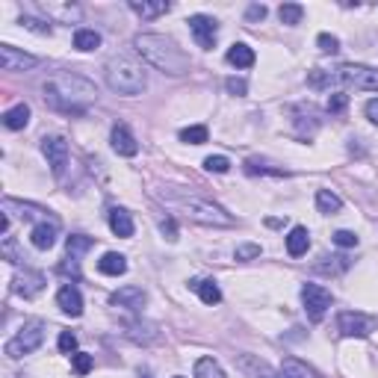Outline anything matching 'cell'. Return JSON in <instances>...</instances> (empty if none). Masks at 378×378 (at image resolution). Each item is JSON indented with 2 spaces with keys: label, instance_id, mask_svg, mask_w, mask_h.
Instances as JSON below:
<instances>
[{
  "label": "cell",
  "instance_id": "cell-15",
  "mask_svg": "<svg viewBox=\"0 0 378 378\" xmlns=\"http://www.w3.org/2000/svg\"><path fill=\"white\" fill-rule=\"evenodd\" d=\"M56 234H59V219H56V216L42 219V222L33 228V234H30V243H33L36 248H39V251H47V248H54V243H56Z\"/></svg>",
  "mask_w": 378,
  "mask_h": 378
},
{
  "label": "cell",
  "instance_id": "cell-38",
  "mask_svg": "<svg viewBox=\"0 0 378 378\" xmlns=\"http://www.w3.org/2000/svg\"><path fill=\"white\" fill-rule=\"evenodd\" d=\"M59 351L62 355H74V351H77V334L59 331Z\"/></svg>",
  "mask_w": 378,
  "mask_h": 378
},
{
  "label": "cell",
  "instance_id": "cell-33",
  "mask_svg": "<svg viewBox=\"0 0 378 378\" xmlns=\"http://www.w3.org/2000/svg\"><path fill=\"white\" fill-rule=\"evenodd\" d=\"M207 128L204 124H192V128H183L181 130V142H186V145H204L207 142Z\"/></svg>",
  "mask_w": 378,
  "mask_h": 378
},
{
  "label": "cell",
  "instance_id": "cell-29",
  "mask_svg": "<svg viewBox=\"0 0 378 378\" xmlns=\"http://www.w3.org/2000/svg\"><path fill=\"white\" fill-rule=\"evenodd\" d=\"M124 328H128V337L136 340V343H151V340H157V328L148 322H128Z\"/></svg>",
  "mask_w": 378,
  "mask_h": 378
},
{
  "label": "cell",
  "instance_id": "cell-22",
  "mask_svg": "<svg viewBox=\"0 0 378 378\" xmlns=\"http://www.w3.org/2000/svg\"><path fill=\"white\" fill-rule=\"evenodd\" d=\"M228 62H231V66H236V68H251L257 62V56H255V50H251L245 42H236L228 50Z\"/></svg>",
  "mask_w": 378,
  "mask_h": 378
},
{
  "label": "cell",
  "instance_id": "cell-8",
  "mask_svg": "<svg viewBox=\"0 0 378 378\" xmlns=\"http://www.w3.org/2000/svg\"><path fill=\"white\" fill-rule=\"evenodd\" d=\"M337 328L343 337H370L378 328V319L367 317V313H358V310H343L337 317Z\"/></svg>",
  "mask_w": 378,
  "mask_h": 378
},
{
  "label": "cell",
  "instance_id": "cell-2",
  "mask_svg": "<svg viewBox=\"0 0 378 378\" xmlns=\"http://www.w3.org/2000/svg\"><path fill=\"white\" fill-rule=\"evenodd\" d=\"M154 195L166 204L169 210H178L189 222H198V225H210V228H231L234 216L225 207H219L216 201H210L204 195H195L189 189H178V186H169L166 192L162 189H154Z\"/></svg>",
  "mask_w": 378,
  "mask_h": 378
},
{
  "label": "cell",
  "instance_id": "cell-30",
  "mask_svg": "<svg viewBox=\"0 0 378 378\" xmlns=\"http://www.w3.org/2000/svg\"><path fill=\"white\" fill-rule=\"evenodd\" d=\"M278 18H281V24H287V27H296V24H301V18H305V6L301 3H284L278 9Z\"/></svg>",
  "mask_w": 378,
  "mask_h": 378
},
{
  "label": "cell",
  "instance_id": "cell-16",
  "mask_svg": "<svg viewBox=\"0 0 378 378\" xmlns=\"http://www.w3.org/2000/svg\"><path fill=\"white\" fill-rule=\"evenodd\" d=\"M56 305L62 313H68V317H80L83 313V296H80V289L74 287V284H66L56 293Z\"/></svg>",
  "mask_w": 378,
  "mask_h": 378
},
{
  "label": "cell",
  "instance_id": "cell-41",
  "mask_svg": "<svg viewBox=\"0 0 378 378\" xmlns=\"http://www.w3.org/2000/svg\"><path fill=\"white\" fill-rule=\"evenodd\" d=\"M21 24L27 30H33V33H42V36H50V24H45V21H39V18H30V15H24L21 18Z\"/></svg>",
  "mask_w": 378,
  "mask_h": 378
},
{
  "label": "cell",
  "instance_id": "cell-34",
  "mask_svg": "<svg viewBox=\"0 0 378 378\" xmlns=\"http://www.w3.org/2000/svg\"><path fill=\"white\" fill-rule=\"evenodd\" d=\"M331 83H334V74L331 71H322V68L308 71V86H310V89H328Z\"/></svg>",
  "mask_w": 378,
  "mask_h": 378
},
{
  "label": "cell",
  "instance_id": "cell-17",
  "mask_svg": "<svg viewBox=\"0 0 378 378\" xmlns=\"http://www.w3.org/2000/svg\"><path fill=\"white\" fill-rule=\"evenodd\" d=\"M308 248H310V231L296 225V228L289 231V236H287V255L289 257H301V255H308Z\"/></svg>",
  "mask_w": 378,
  "mask_h": 378
},
{
  "label": "cell",
  "instance_id": "cell-9",
  "mask_svg": "<svg viewBox=\"0 0 378 378\" xmlns=\"http://www.w3.org/2000/svg\"><path fill=\"white\" fill-rule=\"evenodd\" d=\"M42 154L47 157L50 172H54L56 178H62V174H66V166H68V142L62 139V136H45Z\"/></svg>",
  "mask_w": 378,
  "mask_h": 378
},
{
  "label": "cell",
  "instance_id": "cell-27",
  "mask_svg": "<svg viewBox=\"0 0 378 378\" xmlns=\"http://www.w3.org/2000/svg\"><path fill=\"white\" fill-rule=\"evenodd\" d=\"M340 207H343V201H340L337 192H331V189H319V192H317V210L319 213L334 216V213H340Z\"/></svg>",
  "mask_w": 378,
  "mask_h": 378
},
{
  "label": "cell",
  "instance_id": "cell-3",
  "mask_svg": "<svg viewBox=\"0 0 378 378\" xmlns=\"http://www.w3.org/2000/svg\"><path fill=\"white\" fill-rule=\"evenodd\" d=\"M133 47L139 50V56L145 62H151L162 74H172V77H181L192 66L189 56L178 47V42L169 39V36H160V33H139L133 39Z\"/></svg>",
  "mask_w": 378,
  "mask_h": 378
},
{
  "label": "cell",
  "instance_id": "cell-35",
  "mask_svg": "<svg viewBox=\"0 0 378 378\" xmlns=\"http://www.w3.org/2000/svg\"><path fill=\"white\" fill-rule=\"evenodd\" d=\"M71 367H74V372H77V375H86V372L95 367V358L86 355V351H74V355H71Z\"/></svg>",
  "mask_w": 378,
  "mask_h": 378
},
{
  "label": "cell",
  "instance_id": "cell-12",
  "mask_svg": "<svg viewBox=\"0 0 378 378\" xmlns=\"http://www.w3.org/2000/svg\"><path fill=\"white\" fill-rule=\"evenodd\" d=\"M0 66H3V71H30L39 66V59L30 54H21L12 45H0Z\"/></svg>",
  "mask_w": 378,
  "mask_h": 378
},
{
  "label": "cell",
  "instance_id": "cell-11",
  "mask_svg": "<svg viewBox=\"0 0 378 378\" xmlns=\"http://www.w3.org/2000/svg\"><path fill=\"white\" fill-rule=\"evenodd\" d=\"M145 301H148L145 289L142 287H133V284L121 287V289H116V293L109 296V305L112 308H124V310H130V313H139L145 308Z\"/></svg>",
  "mask_w": 378,
  "mask_h": 378
},
{
  "label": "cell",
  "instance_id": "cell-25",
  "mask_svg": "<svg viewBox=\"0 0 378 378\" xmlns=\"http://www.w3.org/2000/svg\"><path fill=\"white\" fill-rule=\"evenodd\" d=\"M239 367H243L251 378H281V372H275L272 367H266L263 361H255L251 355H243V358H239Z\"/></svg>",
  "mask_w": 378,
  "mask_h": 378
},
{
  "label": "cell",
  "instance_id": "cell-43",
  "mask_svg": "<svg viewBox=\"0 0 378 378\" xmlns=\"http://www.w3.org/2000/svg\"><path fill=\"white\" fill-rule=\"evenodd\" d=\"M225 89H228L231 95H245L248 92V83L243 77H231L228 83H225Z\"/></svg>",
  "mask_w": 378,
  "mask_h": 378
},
{
  "label": "cell",
  "instance_id": "cell-46",
  "mask_svg": "<svg viewBox=\"0 0 378 378\" xmlns=\"http://www.w3.org/2000/svg\"><path fill=\"white\" fill-rule=\"evenodd\" d=\"M266 18V6L263 3H251L248 12H245V21H263Z\"/></svg>",
  "mask_w": 378,
  "mask_h": 378
},
{
  "label": "cell",
  "instance_id": "cell-32",
  "mask_svg": "<svg viewBox=\"0 0 378 378\" xmlns=\"http://www.w3.org/2000/svg\"><path fill=\"white\" fill-rule=\"evenodd\" d=\"M74 47L77 50H95V47H100V33H95V30H77L74 33Z\"/></svg>",
  "mask_w": 378,
  "mask_h": 378
},
{
  "label": "cell",
  "instance_id": "cell-1",
  "mask_svg": "<svg viewBox=\"0 0 378 378\" xmlns=\"http://www.w3.org/2000/svg\"><path fill=\"white\" fill-rule=\"evenodd\" d=\"M45 104L56 112H68V116H83L86 107L98 98V89L92 80H86L77 71H56L45 86Z\"/></svg>",
  "mask_w": 378,
  "mask_h": 378
},
{
  "label": "cell",
  "instance_id": "cell-19",
  "mask_svg": "<svg viewBox=\"0 0 378 378\" xmlns=\"http://www.w3.org/2000/svg\"><path fill=\"white\" fill-rule=\"evenodd\" d=\"M98 272L119 278V275L128 272V260H124V255H119V251H107V255L98 260Z\"/></svg>",
  "mask_w": 378,
  "mask_h": 378
},
{
  "label": "cell",
  "instance_id": "cell-45",
  "mask_svg": "<svg viewBox=\"0 0 378 378\" xmlns=\"http://www.w3.org/2000/svg\"><path fill=\"white\" fill-rule=\"evenodd\" d=\"M260 257V245H239L236 248V260H255Z\"/></svg>",
  "mask_w": 378,
  "mask_h": 378
},
{
  "label": "cell",
  "instance_id": "cell-6",
  "mask_svg": "<svg viewBox=\"0 0 378 378\" xmlns=\"http://www.w3.org/2000/svg\"><path fill=\"white\" fill-rule=\"evenodd\" d=\"M334 80L361 92H378V68H370V66H343L334 74Z\"/></svg>",
  "mask_w": 378,
  "mask_h": 378
},
{
  "label": "cell",
  "instance_id": "cell-5",
  "mask_svg": "<svg viewBox=\"0 0 378 378\" xmlns=\"http://www.w3.org/2000/svg\"><path fill=\"white\" fill-rule=\"evenodd\" d=\"M45 331H47V325L42 319H30V322H24L18 334L6 343V355L9 358H24V355H33L36 349H39L45 343Z\"/></svg>",
  "mask_w": 378,
  "mask_h": 378
},
{
  "label": "cell",
  "instance_id": "cell-4",
  "mask_svg": "<svg viewBox=\"0 0 378 378\" xmlns=\"http://www.w3.org/2000/svg\"><path fill=\"white\" fill-rule=\"evenodd\" d=\"M107 86L119 95H142L148 86V74L136 59L116 56L107 62Z\"/></svg>",
  "mask_w": 378,
  "mask_h": 378
},
{
  "label": "cell",
  "instance_id": "cell-21",
  "mask_svg": "<svg viewBox=\"0 0 378 378\" xmlns=\"http://www.w3.org/2000/svg\"><path fill=\"white\" fill-rule=\"evenodd\" d=\"M30 124V107L27 104H18L3 112V128L6 130H24Z\"/></svg>",
  "mask_w": 378,
  "mask_h": 378
},
{
  "label": "cell",
  "instance_id": "cell-42",
  "mask_svg": "<svg viewBox=\"0 0 378 378\" xmlns=\"http://www.w3.org/2000/svg\"><path fill=\"white\" fill-rule=\"evenodd\" d=\"M346 107H349V95L334 92V95L328 98V112H343Z\"/></svg>",
  "mask_w": 378,
  "mask_h": 378
},
{
  "label": "cell",
  "instance_id": "cell-20",
  "mask_svg": "<svg viewBox=\"0 0 378 378\" xmlns=\"http://www.w3.org/2000/svg\"><path fill=\"white\" fill-rule=\"evenodd\" d=\"M92 245H95V239H92V236H86V234H71V236H68V243H66V257L74 260V263H80V257H83Z\"/></svg>",
  "mask_w": 378,
  "mask_h": 378
},
{
  "label": "cell",
  "instance_id": "cell-39",
  "mask_svg": "<svg viewBox=\"0 0 378 378\" xmlns=\"http://www.w3.org/2000/svg\"><path fill=\"white\" fill-rule=\"evenodd\" d=\"M328 260H331V263H319L317 269H319V272H334V275L349 269V257H343V255H340V257H328Z\"/></svg>",
  "mask_w": 378,
  "mask_h": 378
},
{
  "label": "cell",
  "instance_id": "cell-23",
  "mask_svg": "<svg viewBox=\"0 0 378 378\" xmlns=\"http://www.w3.org/2000/svg\"><path fill=\"white\" fill-rule=\"evenodd\" d=\"M192 289L201 296V301H204V305H219V301H222V289H219V284L213 281V278H198V281H192Z\"/></svg>",
  "mask_w": 378,
  "mask_h": 378
},
{
  "label": "cell",
  "instance_id": "cell-28",
  "mask_svg": "<svg viewBox=\"0 0 378 378\" xmlns=\"http://www.w3.org/2000/svg\"><path fill=\"white\" fill-rule=\"evenodd\" d=\"M195 378H228V375L222 372V367H219L216 358L204 355V358L195 361Z\"/></svg>",
  "mask_w": 378,
  "mask_h": 378
},
{
  "label": "cell",
  "instance_id": "cell-7",
  "mask_svg": "<svg viewBox=\"0 0 378 378\" xmlns=\"http://www.w3.org/2000/svg\"><path fill=\"white\" fill-rule=\"evenodd\" d=\"M301 305H305V313L310 322H322V317L331 308V293L319 284H305L301 287Z\"/></svg>",
  "mask_w": 378,
  "mask_h": 378
},
{
  "label": "cell",
  "instance_id": "cell-14",
  "mask_svg": "<svg viewBox=\"0 0 378 378\" xmlns=\"http://www.w3.org/2000/svg\"><path fill=\"white\" fill-rule=\"evenodd\" d=\"M109 142H112V151L121 157H136L139 154V142H136V136L130 133L128 124H116L109 133Z\"/></svg>",
  "mask_w": 378,
  "mask_h": 378
},
{
  "label": "cell",
  "instance_id": "cell-31",
  "mask_svg": "<svg viewBox=\"0 0 378 378\" xmlns=\"http://www.w3.org/2000/svg\"><path fill=\"white\" fill-rule=\"evenodd\" d=\"M245 174H272V178H287V169H272L269 162H260V160H245Z\"/></svg>",
  "mask_w": 378,
  "mask_h": 378
},
{
  "label": "cell",
  "instance_id": "cell-48",
  "mask_svg": "<svg viewBox=\"0 0 378 378\" xmlns=\"http://www.w3.org/2000/svg\"><path fill=\"white\" fill-rule=\"evenodd\" d=\"M174 378H183V375H174Z\"/></svg>",
  "mask_w": 378,
  "mask_h": 378
},
{
  "label": "cell",
  "instance_id": "cell-26",
  "mask_svg": "<svg viewBox=\"0 0 378 378\" xmlns=\"http://www.w3.org/2000/svg\"><path fill=\"white\" fill-rule=\"evenodd\" d=\"M130 9L136 12V15H142V18H157V15H166L172 6L166 3V0H157V3H148V0H130Z\"/></svg>",
  "mask_w": 378,
  "mask_h": 378
},
{
  "label": "cell",
  "instance_id": "cell-36",
  "mask_svg": "<svg viewBox=\"0 0 378 378\" xmlns=\"http://www.w3.org/2000/svg\"><path fill=\"white\" fill-rule=\"evenodd\" d=\"M317 45H319L322 54H337V50H340V39H337V36H331V33H319Z\"/></svg>",
  "mask_w": 378,
  "mask_h": 378
},
{
  "label": "cell",
  "instance_id": "cell-40",
  "mask_svg": "<svg viewBox=\"0 0 378 378\" xmlns=\"http://www.w3.org/2000/svg\"><path fill=\"white\" fill-rule=\"evenodd\" d=\"M334 245H340V248H355V245H358V234H355V231H337V234H334Z\"/></svg>",
  "mask_w": 378,
  "mask_h": 378
},
{
  "label": "cell",
  "instance_id": "cell-37",
  "mask_svg": "<svg viewBox=\"0 0 378 378\" xmlns=\"http://www.w3.org/2000/svg\"><path fill=\"white\" fill-rule=\"evenodd\" d=\"M204 169H207V172H216V174H225V172L231 169V160H228V157H222V154L207 157V160H204Z\"/></svg>",
  "mask_w": 378,
  "mask_h": 378
},
{
  "label": "cell",
  "instance_id": "cell-10",
  "mask_svg": "<svg viewBox=\"0 0 378 378\" xmlns=\"http://www.w3.org/2000/svg\"><path fill=\"white\" fill-rule=\"evenodd\" d=\"M186 24H189V33L195 36L198 47H204V50H213V45H216V33H219V24L213 21L210 15H192V18H189Z\"/></svg>",
  "mask_w": 378,
  "mask_h": 378
},
{
  "label": "cell",
  "instance_id": "cell-44",
  "mask_svg": "<svg viewBox=\"0 0 378 378\" xmlns=\"http://www.w3.org/2000/svg\"><path fill=\"white\" fill-rule=\"evenodd\" d=\"M160 231H162V236H166L169 243H174V239H178V225H174V219H162V222H160Z\"/></svg>",
  "mask_w": 378,
  "mask_h": 378
},
{
  "label": "cell",
  "instance_id": "cell-13",
  "mask_svg": "<svg viewBox=\"0 0 378 378\" xmlns=\"http://www.w3.org/2000/svg\"><path fill=\"white\" fill-rule=\"evenodd\" d=\"M45 284H47V278H45L42 272L24 269V272L15 275V284H12V289H15L18 296H24V298H36L45 289Z\"/></svg>",
  "mask_w": 378,
  "mask_h": 378
},
{
  "label": "cell",
  "instance_id": "cell-24",
  "mask_svg": "<svg viewBox=\"0 0 378 378\" xmlns=\"http://www.w3.org/2000/svg\"><path fill=\"white\" fill-rule=\"evenodd\" d=\"M278 372H281V378H319L317 370H310L308 363H301L298 358H287Z\"/></svg>",
  "mask_w": 378,
  "mask_h": 378
},
{
  "label": "cell",
  "instance_id": "cell-47",
  "mask_svg": "<svg viewBox=\"0 0 378 378\" xmlns=\"http://www.w3.org/2000/svg\"><path fill=\"white\" fill-rule=\"evenodd\" d=\"M363 112H367V119L372 121V124H378V98H372L367 107H363Z\"/></svg>",
  "mask_w": 378,
  "mask_h": 378
},
{
  "label": "cell",
  "instance_id": "cell-18",
  "mask_svg": "<svg viewBox=\"0 0 378 378\" xmlns=\"http://www.w3.org/2000/svg\"><path fill=\"white\" fill-rule=\"evenodd\" d=\"M109 228H112V234H116V236L130 239L133 236V219H130V213L124 210V207L109 210Z\"/></svg>",
  "mask_w": 378,
  "mask_h": 378
}]
</instances>
